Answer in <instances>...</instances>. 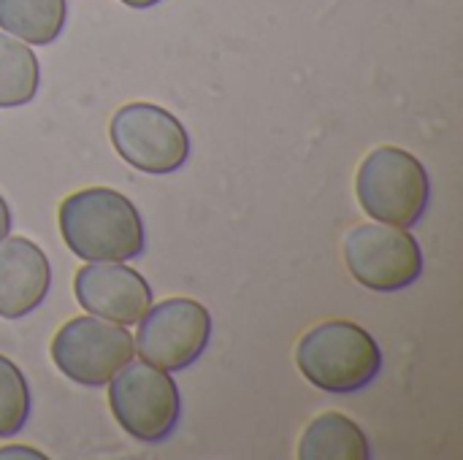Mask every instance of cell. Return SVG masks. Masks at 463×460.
Instances as JSON below:
<instances>
[{
    "instance_id": "obj_1",
    "label": "cell",
    "mask_w": 463,
    "mask_h": 460,
    "mask_svg": "<svg viewBox=\"0 0 463 460\" xmlns=\"http://www.w3.org/2000/svg\"><path fill=\"white\" fill-rule=\"evenodd\" d=\"M57 225L65 247L87 260H133L144 252L146 230L136 203L111 187H87L71 192L57 209Z\"/></svg>"
},
{
    "instance_id": "obj_2",
    "label": "cell",
    "mask_w": 463,
    "mask_h": 460,
    "mask_svg": "<svg viewBox=\"0 0 463 460\" xmlns=\"http://www.w3.org/2000/svg\"><path fill=\"white\" fill-rule=\"evenodd\" d=\"M296 366L317 390L345 396L377 380L383 350L366 328L350 320H328L312 325L298 339Z\"/></svg>"
},
{
    "instance_id": "obj_3",
    "label": "cell",
    "mask_w": 463,
    "mask_h": 460,
    "mask_svg": "<svg viewBox=\"0 0 463 460\" xmlns=\"http://www.w3.org/2000/svg\"><path fill=\"white\" fill-rule=\"evenodd\" d=\"M355 195L361 209L374 222L412 228L429 209L431 179L426 165L412 152L399 146H377L358 168Z\"/></svg>"
},
{
    "instance_id": "obj_4",
    "label": "cell",
    "mask_w": 463,
    "mask_h": 460,
    "mask_svg": "<svg viewBox=\"0 0 463 460\" xmlns=\"http://www.w3.org/2000/svg\"><path fill=\"white\" fill-rule=\"evenodd\" d=\"M106 385L111 415L128 437L144 445H160L179 426L182 396L171 371L146 361H130Z\"/></svg>"
},
{
    "instance_id": "obj_5",
    "label": "cell",
    "mask_w": 463,
    "mask_h": 460,
    "mask_svg": "<svg viewBox=\"0 0 463 460\" xmlns=\"http://www.w3.org/2000/svg\"><path fill=\"white\" fill-rule=\"evenodd\" d=\"M114 152L141 174L179 171L190 157V136L179 117L155 103H125L109 122Z\"/></svg>"
},
{
    "instance_id": "obj_6",
    "label": "cell",
    "mask_w": 463,
    "mask_h": 460,
    "mask_svg": "<svg viewBox=\"0 0 463 460\" xmlns=\"http://www.w3.org/2000/svg\"><path fill=\"white\" fill-rule=\"evenodd\" d=\"M345 266L358 285L374 293H399L423 274V249L407 228L364 222L342 239Z\"/></svg>"
},
{
    "instance_id": "obj_7",
    "label": "cell",
    "mask_w": 463,
    "mask_h": 460,
    "mask_svg": "<svg viewBox=\"0 0 463 460\" xmlns=\"http://www.w3.org/2000/svg\"><path fill=\"white\" fill-rule=\"evenodd\" d=\"M49 352L62 377L84 388H100L133 361L136 347L125 325L90 314L60 325Z\"/></svg>"
},
{
    "instance_id": "obj_8",
    "label": "cell",
    "mask_w": 463,
    "mask_h": 460,
    "mask_svg": "<svg viewBox=\"0 0 463 460\" xmlns=\"http://www.w3.org/2000/svg\"><path fill=\"white\" fill-rule=\"evenodd\" d=\"M136 325L138 333L133 336V347L138 350V358L163 371L193 366L212 339V314L193 298L152 304Z\"/></svg>"
},
{
    "instance_id": "obj_9",
    "label": "cell",
    "mask_w": 463,
    "mask_h": 460,
    "mask_svg": "<svg viewBox=\"0 0 463 460\" xmlns=\"http://www.w3.org/2000/svg\"><path fill=\"white\" fill-rule=\"evenodd\" d=\"M73 296L87 314L117 325H136L152 306L149 282L119 260L87 263L73 277Z\"/></svg>"
},
{
    "instance_id": "obj_10",
    "label": "cell",
    "mask_w": 463,
    "mask_h": 460,
    "mask_svg": "<svg viewBox=\"0 0 463 460\" xmlns=\"http://www.w3.org/2000/svg\"><path fill=\"white\" fill-rule=\"evenodd\" d=\"M52 287L46 252L24 236L0 239V317L19 320L43 304Z\"/></svg>"
},
{
    "instance_id": "obj_11",
    "label": "cell",
    "mask_w": 463,
    "mask_h": 460,
    "mask_svg": "<svg viewBox=\"0 0 463 460\" xmlns=\"http://www.w3.org/2000/svg\"><path fill=\"white\" fill-rule=\"evenodd\" d=\"M301 460H369L372 447L364 428L342 412L317 415L301 434Z\"/></svg>"
},
{
    "instance_id": "obj_12",
    "label": "cell",
    "mask_w": 463,
    "mask_h": 460,
    "mask_svg": "<svg viewBox=\"0 0 463 460\" xmlns=\"http://www.w3.org/2000/svg\"><path fill=\"white\" fill-rule=\"evenodd\" d=\"M65 19V0H0V30L30 46H46L57 41Z\"/></svg>"
},
{
    "instance_id": "obj_13",
    "label": "cell",
    "mask_w": 463,
    "mask_h": 460,
    "mask_svg": "<svg viewBox=\"0 0 463 460\" xmlns=\"http://www.w3.org/2000/svg\"><path fill=\"white\" fill-rule=\"evenodd\" d=\"M41 65L30 43L0 30V108H16L35 98Z\"/></svg>"
},
{
    "instance_id": "obj_14",
    "label": "cell",
    "mask_w": 463,
    "mask_h": 460,
    "mask_svg": "<svg viewBox=\"0 0 463 460\" xmlns=\"http://www.w3.org/2000/svg\"><path fill=\"white\" fill-rule=\"evenodd\" d=\"M30 385L22 369L0 355V437L8 439L19 434L30 418Z\"/></svg>"
},
{
    "instance_id": "obj_15",
    "label": "cell",
    "mask_w": 463,
    "mask_h": 460,
    "mask_svg": "<svg viewBox=\"0 0 463 460\" xmlns=\"http://www.w3.org/2000/svg\"><path fill=\"white\" fill-rule=\"evenodd\" d=\"M5 458H35V460H46L43 453H38V450H30V447H24V445H8V447H3L0 450V460Z\"/></svg>"
},
{
    "instance_id": "obj_16",
    "label": "cell",
    "mask_w": 463,
    "mask_h": 460,
    "mask_svg": "<svg viewBox=\"0 0 463 460\" xmlns=\"http://www.w3.org/2000/svg\"><path fill=\"white\" fill-rule=\"evenodd\" d=\"M8 230H11V209H8L5 198L0 195V239L8 236Z\"/></svg>"
},
{
    "instance_id": "obj_17",
    "label": "cell",
    "mask_w": 463,
    "mask_h": 460,
    "mask_svg": "<svg viewBox=\"0 0 463 460\" xmlns=\"http://www.w3.org/2000/svg\"><path fill=\"white\" fill-rule=\"evenodd\" d=\"M125 5H130V8H152V5H157L160 0H122Z\"/></svg>"
}]
</instances>
